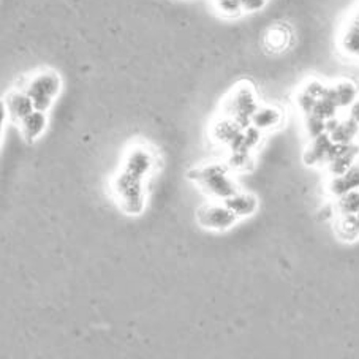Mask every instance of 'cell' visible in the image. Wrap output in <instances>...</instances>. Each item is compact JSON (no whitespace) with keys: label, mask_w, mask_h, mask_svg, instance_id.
I'll list each match as a JSON object with an SVG mask.
<instances>
[{"label":"cell","mask_w":359,"mask_h":359,"mask_svg":"<svg viewBox=\"0 0 359 359\" xmlns=\"http://www.w3.org/2000/svg\"><path fill=\"white\" fill-rule=\"evenodd\" d=\"M189 179L200 185L204 194L217 200H226L238 191L236 184L228 175V165H206L203 168L190 171Z\"/></svg>","instance_id":"1"},{"label":"cell","mask_w":359,"mask_h":359,"mask_svg":"<svg viewBox=\"0 0 359 359\" xmlns=\"http://www.w3.org/2000/svg\"><path fill=\"white\" fill-rule=\"evenodd\" d=\"M113 191L123 212L130 215H138L142 212L146 201L142 177L136 176L127 170H122L113 179Z\"/></svg>","instance_id":"2"},{"label":"cell","mask_w":359,"mask_h":359,"mask_svg":"<svg viewBox=\"0 0 359 359\" xmlns=\"http://www.w3.org/2000/svg\"><path fill=\"white\" fill-rule=\"evenodd\" d=\"M258 107V97L253 86L249 83H241L225 98L222 108H224V116L231 117L241 127L247 128L252 126V117Z\"/></svg>","instance_id":"3"},{"label":"cell","mask_w":359,"mask_h":359,"mask_svg":"<svg viewBox=\"0 0 359 359\" xmlns=\"http://www.w3.org/2000/svg\"><path fill=\"white\" fill-rule=\"evenodd\" d=\"M60 88V76L53 70H46L30 79L29 84L26 86V92L32 98L35 109L46 113L53 107L55 97L59 95Z\"/></svg>","instance_id":"4"},{"label":"cell","mask_w":359,"mask_h":359,"mask_svg":"<svg viewBox=\"0 0 359 359\" xmlns=\"http://www.w3.org/2000/svg\"><path fill=\"white\" fill-rule=\"evenodd\" d=\"M238 215L226 206V204H206L198 209L196 220L204 230L226 231L236 224Z\"/></svg>","instance_id":"5"},{"label":"cell","mask_w":359,"mask_h":359,"mask_svg":"<svg viewBox=\"0 0 359 359\" xmlns=\"http://www.w3.org/2000/svg\"><path fill=\"white\" fill-rule=\"evenodd\" d=\"M326 97L337 104L339 109H346L358 100L359 97V83L351 78H340L336 83L330 84Z\"/></svg>","instance_id":"6"},{"label":"cell","mask_w":359,"mask_h":359,"mask_svg":"<svg viewBox=\"0 0 359 359\" xmlns=\"http://www.w3.org/2000/svg\"><path fill=\"white\" fill-rule=\"evenodd\" d=\"M332 140L330 133H323L317 136V138L311 140L309 146L306 147L304 156H302V160L307 166H325L327 165V156H330L331 146H332Z\"/></svg>","instance_id":"7"},{"label":"cell","mask_w":359,"mask_h":359,"mask_svg":"<svg viewBox=\"0 0 359 359\" xmlns=\"http://www.w3.org/2000/svg\"><path fill=\"white\" fill-rule=\"evenodd\" d=\"M4 107L7 108L8 116L15 122H21L24 117H27L30 113H34L35 107L32 98L29 97L26 90H11L5 97Z\"/></svg>","instance_id":"8"},{"label":"cell","mask_w":359,"mask_h":359,"mask_svg":"<svg viewBox=\"0 0 359 359\" xmlns=\"http://www.w3.org/2000/svg\"><path fill=\"white\" fill-rule=\"evenodd\" d=\"M152 166L154 158L151 152L146 151L144 147H133V149H130L126 157V162H123V170L133 172V175L142 179L149 175Z\"/></svg>","instance_id":"9"},{"label":"cell","mask_w":359,"mask_h":359,"mask_svg":"<svg viewBox=\"0 0 359 359\" xmlns=\"http://www.w3.org/2000/svg\"><path fill=\"white\" fill-rule=\"evenodd\" d=\"M243 130L244 128L236 121L228 116H224L212 123V127H210V136H212V140L217 144L228 147Z\"/></svg>","instance_id":"10"},{"label":"cell","mask_w":359,"mask_h":359,"mask_svg":"<svg viewBox=\"0 0 359 359\" xmlns=\"http://www.w3.org/2000/svg\"><path fill=\"white\" fill-rule=\"evenodd\" d=\"M283 122V111L272 104H263L258 107L255 114L252 117V126L257 127L262 132H269V130L278 128Z\"/></svg>","instance_id":"11"},{"label":"cell","mask_w":359,"mask_h":359,"mask_svg":"<svg viewBox=\"0 0 359 359\" xmlns=\"http://www.w3.org/2000/svg\"><path fill=\"white\" fill-rule=\"evenodd\" d=\"M224 203L239 219L250 217L258 209V198L252 194H247V191H236V194L224 200Z\"/></svg>","instance_id":"12"},{"label":"cell","mask_w":359,"mask_h":359,"mask_svg":"<svg viewBox=\"0 0 359 359\" xmlns=\"http://www.w3.org/2000/svg\"><path fill=\"white\" fill-rule=\"evenodd\" d=\"M46 123H48L46 113L35 109L34 113H30L27 117H24V119L20 122L21 133L27 142H34L43 132H45Z\"/></svg>","instance_id":"13"},{"label":"cell","mask_w":359,"mask_h":359,"mask_svg":"<svg viewBox=\"0 0 359 359\" xmlns=\"http://www.w3.org/2000/svg\"><path fill=\"white\" fill-rule=\"evenodd\" d=\"M263 132L257 127H247L241 132L234 141L228 146L230 152H252L262 142Z\"/></svg>","instance_id":"14"},{"label":"cell","mask_w":359,"mask_h":359,"mask_svg":"<svg viewBox=\"0 0 359 359\" xmlns=\"http://www.w3.org/2000/svg\"><path fill=\"white\" fill-rule=\"evenodd\" d=\"M358 158H359V144L358 142H353V144L348 147V151L326 165L327 175H330V177L345 175V172L358 162Z\"/></svg>","instance_id":"15"},{"label":"cell","mask_w":359,"mask_h":359,"mask_svg":"<svg viewBox=\"0 0 359 359\" xmlns=\"http://www.w3.org/2000/svg\"><path fill=\"white\" fill-rule=\"evenodd\" d=\"M359 132V123L353 121L350 116H346L345 119H340L339 126L330 133L331 140L334 142H342V144H351L356 142Z\"/></svg>","instance_id":"16"},{"label":"cell","mask_w":359,"mask_h":359,"mask_svg":"<svg viewBox=\"0 0 359 359\" xmlns=\"http://www.w3.org/2000/svg\"><path fill=\"white\" fill-rule=\"evenodd\" d=\"M336 233L340 239L355 241L359 238V212L350 215H337Z\"/></svg>","instance_id":"17"},{"label":"cell","mask_w":359,"mask_h":359,"mask_svg":"<svg viewBox=\"0 0 359 359\" xmlns=\"http://www.w3.org/2000/svg\"><path fill=\"white\" fill-rule=\"evenodd\" d=\"M340 49L353 59L359 60V29L346 22L342 35H340Z\"/></svg>","instance_id":"18"},{"label":"cell","mask_w":359,"mask_h":359,"mask_svg":"<svg viewBox=\"0 0 359 359\" xmlns=\"http://www.w3.org/2000/svg\"><path fill=\"white\" fill-rule=\"evenodd\" d=\"M337 215H350L359 212V190H351L344 196H340L334 203Z\"/></svg>","instance_id":"19"},{"label":"cell","mask_w":359,"mask_h":359,"mask_svg":"<svg viewBox=\"0 0 359 359\" xmlns=\"http://www.w3.org/2000/svg\"><path fill=\"white\" fill-rule=\"evenodd\" d=\"M226 165L230 170L245 172L253 168L255 160L252 157V152H231L226 160Z\"/></svg>","instance_id":"20"},{"label":"cell","mask_w":359,"mask_h":359,"mask_svg":"<svg viewBox=\"0 0 359 359\" xmlns=\"http://www.w3.org/2000/svg\"><path fill=\"white\" fill-rule=\"evenodd\" d=\"M339 111L340 109L337 104L334 103L330 97L325 95L323 98H320L317 104H315L312 114L318 116L320 119H323V121H330V119H332V117H337Z\"/></svg>","instance_id":"21"},{"label":"cell","mask_w":359,"mask_h":359,"mask_svg":"<svg viewBox=\"0 0 359 359\" xmlns=\"http://www.w3.org/2000/svg\"><path fill=\"white\" fill-rule=\"evenodd\" d=\"M304 132H306L309 140H313L320 135L327 133L326 132V121L320 119V117L315 114L304 116Z\"/></svg>","instance_id":"22"},{"label":"cell","mask_w":359,"mask_h":359,"mask_svg":"<svg viewBox=\"0 0 359 359\" xmlns=\"http://www.w3.org/2000/svg\"><path fill=\"white\" fill-rule=\"evenodd\" d=\"M288 32L282 27H274L271 29L268 35H266V43H268V46L271 49H274V51H280L285 46H287L288 43Z\"/></svg>","instance_id":"23"},{"label":"cell","mask_w":359,"mask_h":359,"mask_svg":"<svg viewBox=\"0 0 359 359\" xmlns=\"http://www.w3.org/2000/svg\"><path fill=\"white\" fill-rule=\"evenodd\" d=\"M294 102H296V107H298L301 113L307 116V114H312V111L315 108V104H317L318 98H315L311 94H307L304 89H299L298 92H296Z\"/></svg>","instance_id":"24"},{"label":"cell","mask_w":359,"mask_h":359,"mask_svg":"<svg viewBox=\"0 0 359 359\" xmlns=\"http://www.w3.org/2000/svg\"><path fill=\"white\" fill-rule=\"evenodd\" d=\"M215 4H217V10L225 16L233 18V16H239L241 13H244L239 0H217Z\"/></svg>","instance_id":"25"},{"label":"cell","mask_w":359,"mask_h":359,"mask_svg":"<svg viewBox=\"0 0 359 359\" xmlns=\"http://www.w3.org/2000/svg\"><path fill=\"white\" fill-rule=\"evenodd\" d=\"M342 176L351 190H359V163L358 162Z\"/></svg>","instance_id":"26"},{"label":"cell","mask_w":359,"mask_h":359,"mask_svg":"<svg viewBox=\"0 0 359 359\" xmlns=\"http://www.w3.org/2000/svg\"><path fill=\"white\" fill-rule=\"evenodd\" d=\"M239 2L245 13H255V11H259L266 7L268 0H239Z\"/></svg>","instance_id":"27"},{"label":"cell","mask_w":359,"mask_h":359,"mask_svg":"<svg viewBox=\"0 0 359 359\" xmlns=\"http://www.w3.org/2000/svg\"><path fill=\"white\" fill-rule=\"evenodd\" d=\"M348 116L353 121H356L359 123V97H358V100L348 108Z\"/></svg>","instance_id":"28"},{"label":"cell","mask_w":359,"mask_h":359,"mask_svg":"<svg viewBox=\"0 0 359 359\" xmlns=\"http://www.w3.org/2000/svg\"><path fill=\"white\" fill-rule=\"evenodd\" d=\"M356 142L359 144V132H358V138H356Z\"/></svg>","instance_id":"29"}]
</instances>
